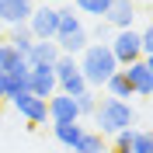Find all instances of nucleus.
<instances>
[{
	"instance_id": "f257e3e1",
	"label": "nucleus",
	"mask_w": 153,
	"mask_h": 153,
	"mask_svg": "<svg viewBox=\"0 0 153 153\" xmlns=\"http://www.w3.org/2000/svg\"><path fill=\"white\" fill-rule=\"evenodd\" d=\"M94 132L101 136H115V132H122V129H136V122H139V115H136L132 101H118V97H105V101H97L94 108Z\"/></svg>"
},
{
	"instance_id": "f03ea898",
	"label": "nucleus",
	"mask_w": 153,
	"mask_h": 153,
	"mask_svg": "<svg viewBox=\"0 0 153 153\" xmlns=\"http://www.w3.org/2000/svg\"><path fill=\"white\" fill-rule=\"evenodd\" d=\"M76 70H80V76L87 80V87H105V80L118 70V63H115L108 42H91V45L76 56Z\"/></svg>"
},
{
	"instance_id": "7ed1b4c3",
	"label": "nucleus",
	"mask_w": 153,
	"mask_h": 153,
	"mask_svg": "<svg viewBox=\"0 0 153 153\" xmlns=\"http://www.w3.org/2000/svg\"><path fill=\"white\" fill-rule=\"evenodd\" d=\"M108 49H111V56H115L118 66H129V63H136V59H143V56H139V31H136V28L111 31Z\"/></svg>"
},
{
	"instance_id": "20e7f679",
	"label": "nucleus",
	"mask_w": 153,
	"mask_h": 153,
	"mask_svg": "<svg viewBox=\"0 0 153 153\" xmlns=\"http://www.w3.org/2000/svg\"><path fill=\"white\" fill-rule=\"evenodd\" d=\"M28 31L31 38H56V28H59V10L52 7V4H38V7H31L28 14Z\"/></svg>"
},
{
	"instance_id": "39448f33",
	"label": "nucleus",
	"mask_w": 153,
	"mask_h": 153,
	"mask_svg": "<svg viewBox=\"0 0 153 153\" xmlns=\"http://www.w3.org/2000/svg\"><path fill=\"white\" fill-rule=\"evenodd\" d=\"M7 101L18 108V115H21L28 125H45V122H49V108H45V101H42V97L28 94V91H21V94L7 97Z\"/></svg>"
},
{
	"instance_id": "423d86ee",
	"label": "nucleus",
	"mask_w": 153,
	"mask_h": 153,
	"mask_svg": "<svg viewBox=\"0 0 153 153\" xmlns=\"http://www.w3.org/2000/svg\"><path fill=\"white\" fill-rule=\"evenodd\" d=\"M125 76H129V84H132V94L136 97H150L153 94V59H136L129 66H122Z\"/></svg>"
},
{
	"instance_id": "0eeeda50",
	"label": "nucleus",
	"mask_w": 153,
	"mask_h": 153,
	"mask_svg": "<svg viewBox=\"0 0 153 153\" xmlns=\"http://www.w3.org/2000/svg\"><path fill=\"white\" fill-rule=\"evenodd\" d=\"M136 18H139V10L132 0H111L101 21H108L111 31H122V28H136Z\"/></svg>"
},
{
	"instance_id": "6e6552de",
	"label": "nucleus",
	"mask_w": 153,
	"mask_h": 153,
	"mask_svg": "<svg viewBox=\"0 0 153 153\" xmlns=\"http://www.w3.org/2000/svg\"><path fill=\"white\" fill-rule=\"evenodd\" d=\"M28 94L42 97V101H49L56 94V73H52V66H28Z\"/></svg>"
},
{
	"instance_id": "1a4fd4ad",
	"label": "nucleus",
	"mask_w": 153,
	"mask_h": 153,
	"mask_svg": "<svg viewBox=\"0 0 153 153\" xmlns=\"http://www.w3.org/2000/svg\"><path fill=\"white\" fill-rule=\"evenodd\" d=\"M56 59H59V45L52 38H35L31 49L25 52V63H28V66H52Z\"/></svg>"
},
{
	"instance_id": "9d476101",
	"label": "nucleus",
	"mask_w": 153,
	"mask_h": 153,
	"mask_svg": "<svg viewBox=\"0 0 153 153\" xmlns=\"http://www.w3.org/2000/svg\"><path fill=\"white\" fill-rule=\"evenodd\" d=\"M45 108H49V122H80L76 101H73V97H66V94H59V91L45 101Z\"/></svg>"
},
{
	"instance_id": "9b49d317",
	"label": "nucleus",
	"mask_w": 153,
	"mask_h": 153,
	"mask_svg": "<svg viewBox=\"0 0 153 153\" xmlns=\"http://www.w3.org/2000/svg\"><path fill=\"white\" fill-rule=\"evenodd\" d=\"M31 7H35V0H0V25H7V28L25 25Z\"/></svg>"
},
{
	"instance_id": "f8f14e48",
	"label": "nucleus",
	"mask_w": 153,
	"mask_h": 153,
	"mask_svg": "<svg viewBox=\"0 0 153 153\" xmlns=\"http://www.w3.org/2000/svg\"><path fill=\"white\" fill-rule=\"evenodd\" d=\"M52 42L59 45V52H63V56H80V52L91 45V38H87V28H76V31H66V35H56Z\"/></svg>"
},
{
	"instance_id": "ddd939ff",
	"label": "nucleus",
	"mask_w": 153,
	"mask_h": 153,
	"mask_svg": "<svg viewBox=\"0 0 153 153\" xmlns=\"http://www.w3.org/2000/svg\"><path fill=\"white\" fill-rule=\"evenodd\" d=\"M105 91H108V97H118V101H132V84H129V76H125V70L118 66L111 76L105 80Z\"/></svg>"
},
{
	"instance_id": "4468645a",
	"label": "nucleus",
	"mask_w": 153,
	"mask_h": 153,
	"mask_svg": "<svg viewBox=\"0 0 153 153\" xmlns=\"http://www.w3.org/2000/svg\"><path fill=\"white\" fill-rule=\"evenodd\" d=\"M52 136H56L66 150H73V146L80 143V136H84V125L80 122H52Z\"/></svg>"
},
{
	"instance_id": "2eb2a0df",
	"label": "nucleus",
	"mask_w": 153,
	"mask_h": 153,
	"mask_svg": "<svg viewBox=\"0 0 153 153\" xmlns=\"http://www.w3.org/2000/svg\"><path fill=\"white\" fill-rule=\"evenodd\" d=\"M0 70L4 73H28V63H25V56H21L18 49H10L7 42L0 45Z\"/></svg>"
},
{
	"instance_id": "dca6fc26",
	"label": "nucleus",
	"mask_w": 153,
	"mask_h": 153,
	"mask_svg": "<svg viewBox=\"0 0 153 153\" xmlns=\"http://www.w3.org/2000/svg\"><path fill=\"white\" fill-rule=\"evenodd\" d=\"M111 146L105 143V136L101 132H87L84 129V136H80V143L73 146V153H108Z\"/></svg>"
},
{
	"instance_id": "f3484780",
	"label": "nucleus",
	"mask_w": 153,
	"mask_h": 153,
	"mask_svg": "<svg viewBox=\"0 0 153 153\" xmlns=\"http://www.w3.org/2000/svg\"><path fill=\"white\" fill-rule=\"evenodd\" d=\"M108 4H111V0H73V10L80 14V18L101 21V18H105V10H108Z\"/></svg>"
},
{
	"instance_id": "a211bd4d",
	"label": "nucleus",
	"mask_w": 153,
	"mask_h": 153,
	"mask_svg": "<svg viewBox=\"0 0 153 153\" xmlns=\"http://www.w3.org/2000/svg\"><path fill=\"white\" fill-rule=\"evenodd\" d=\"M31 42H35V38H31L28 25H14V28H10V35H7V45H10V49H18L21 56L31 49Z\"/></svg>"
},
{
	"instance_id": "6ab92c4d",
	"label": "nucleus",
	"mask_w": 153,
	"mask_h": 153,
	"mask_svg": "<svg viewBox=\"0 0 153 153\" xmlns=\"http://www.w3.org/2000/svg\"><path fill=\"white\" fill-rule=\"evenodd\" d=\"M56 10H59V28H56V35H66V31L84 28V18H80L73 7H56Z\"/></svg>"
},
{
	"instance_id": "aec40b11",
	"label": "nucleus",
	"mask_w": 153,
	"mask_h": 153,
	"mask_svg": "<svg viewBox=\"0 0 153 153\" xmlns=\"http://www.w3.org/2000/svg\"><path fill=\"white\" fill-rule=\"evenodd\" d=\"M129 153H153V139H150V129H136V132H132Z\"/></svg>"
},
{
	"instance_id": "412c9836",
	"label": "nucleus",
	"mask_w": 153,
	"mask_h": 153,
	"mask_svg": "<svg viewBox=\"0 0 153 153\" xmlns=\"http://www.w3.org/2000/svg\"><path fill=\"white\" fill-rule=\"evenodd\" d=\"M73 101H76V111H80V118H84V115H94V108H97V94H94V91H84V94L73 97Z\"/></svg>"
},
{
	"instance_id": "4be33fe9",
	"label": "nucleus",
	"mask_w": 153,
	"mask_h": 153,
	"mask_svg": "<svg viewBox=\"0 0 153 153\" xmlns=\"http://www.w3.org/2000/svg\"><path fill=\"white\" fill-rule=\"evenodd\" d=\"M139 56H143V59H153V28H150V25L139 31Z\"/></svg>"
},
{
	"instance_id": "5701e85b",
	"label": "nucleus",
	"mask_w": 153,
	"mask_h": 153,
	"mask_svg": "<svg viewBox=\"0 0 153 153\" xmlns=\"http://www.w3.org/2000/svg\"><path fill=\"white\" fill-rule=\"evenodd\" d=\"M87 38H91V42H108V38H111V28H108V21H97L94 28L87 31Z\"/></svg>"
},
{
	"instance_id": "b1692460",
	"label": "nucleus",
	"mask_w": 153,
	"mask_h": 153,
	"mask_svg": "<svg viewBox=\"0 0 153 153\" xmlns=\"http://www.w3.org/2000/svg\"><path fill=\"white\" fill-rule=\"evenodd\" d=\"M4 97H7V73L0 70V101H4Z\"/></svg>"
},
{
	"instance_id": "393cba45",
	"label": "nucleus",
	"mask_w": 153,
	"mask_h": 153,
	"mask_svg": "<svg viewBox=\"0 0 153 153\" xmlns=\"http://www.w3.org/2000/svg\"><path fill=\"white\" fill-rule=\"evenodd\" d=\"M42 4H52V7H59V4H63V0H42Z\"/></svg>"
},
{
	"instance_id": "a878e982",
	"label": "nucleus",
	"mask_w": 153,
	"mask_h": 153,
	"mask_svg": "<svg viewBox=\"0 0 153 153\" xmlns=\"http://www.w3.org/2000/svg\"><path fill=\"white\" fill-rule=\"evenodd\" d=\"M108 153H129V150H115V146H111V150H108Z\"/></svg>"
},
{
	"instance_id": "bb28decb",
	"label": "nucleus",
	"mask_w": 153,
	"mask_h": 153,
	"mask_svg": "<svg viewBox=\"0 0 153 153\" xmlns=\"http://www.w3.org/2000/svg\"><path fill=\"white\" fill-rule=\"evenodd\" d=\"M0 45H4V42H0Z\"/></svg>"
}]
</instances>
